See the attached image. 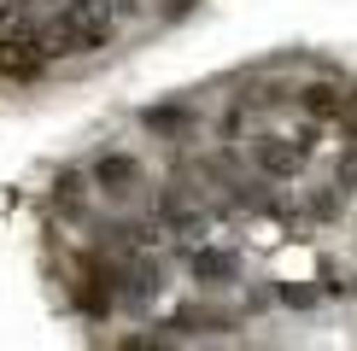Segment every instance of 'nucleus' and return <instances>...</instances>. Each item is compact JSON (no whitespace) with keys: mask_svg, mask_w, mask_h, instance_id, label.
Wrapping results in <instances>:
<instances>
[{"mask_svg":"<svg viewBox=\"0 0 357 351\" xmlns=\"http://www.w3.org/2000/svg\"><path fill=\"white\" fill-rule=\"evenodd\" d=\"M77 199H82V176L65 170V176H59V205H77Z\"/></svg>","mask_w":357,"mask_h":351,"instance_id":"obj_8","label":"nucleus"},{"mask_svg":"<svg viewBox=\"0 0 357 351\" xmlns=\"http://www.w3.org/2000/svg\"><path fill=\"white\" fill-rule=\"evenodd\" d=\"M340 100H346V88H340V82H305L299 88V106H305V117H317V123L340 117Z\"/></svg>","mask_w":357,"mask_h":351,"instance_id":"obj_5","label":"nucleus"},{"mask_svg":"<svg viewBox=\"0 0 357 351\" xmlns=\"http://www.w3.org/2000/svg\"><path fill=\"white\" fill-rule=\"evenodd\" d=\"M53 58L41 47V29H0V82H36Z\"/></svg>","mask_w":357,"mask_h":351,"instance_id":"obj_2","label":"nucleus"},{"mask_svg":"<svg viewBox=\"0 0 357 351\" xmlns=\"http://www.w3.org/2000/svg\"><path fill=\"white\" fill-rule=\"evenodd\" d=\"M94 182L106 187V194H129V187L141 182V164H135L129 153H106V158L94 164Z\"/></svg>","mask_w":357,"mask_h":351,"instance_id":"obj_4","label":"nucleus"},{"mask_svg":"<svg viewBox=\"0 0 357 351\" xmlns=\"http://www.w3.org/2000/svg\"><path fill=\"white\" fill-rule=\"evenodd\" d=\"M112 41H117V18H112L106 0H65L59 18L41 29L47 58H88V53L112 47Z\"/></svg>","mask_w":357,"mask_h":351,"instance_id":"obj_1","label":"nucleus"},{"mask_svg":"<svg viewBox=\"0 0 357 351\" xmlns=\"http://www.w3.org/2000/svg\"><path fill=\"white\" fill-rule=\"evenodd\" d=\"M340 129L357 141V88H346V100H340Z\"/></svg>","mask_w":357,"mask_h":351,"instance_id":"obj_7","label":"nucleus"},{"mask_svg":"<svg viewBox=\"0 0 357 351\" xmlns=\"http://www.w3.org/2000/svg\"><path fill=\"white\" fill-rule=\"evenodd\" d=\"M340 187H357V146L340 158Z\"/></svg>","mask_w":357,"mask_h":351,"instance_id":"obj_9","label":"nucleus"},{"mask_svg":"<svg viewBox=\"0 0 357 351\" xmlns=\"http://www.w3.org/2000/svg\"><path fill=\"white\" fill-rule=\"evenodd\" d=\"M234 270H241V263H234L229 252H199V258H193V275H199V281H211V287H217V281H229Z\"/></svg>","mask_w":357,"mask_h":351,"instance_id":"obj_6","label":"nucleus"},{"mask_svg":"<svg viewBox=\"0 0 357 351\" xmlns=\"http://www.w3.org/2000/svg\"><path fill=\"white\" fill-rule=\"evenodd\" d=\"M252 164H258L264 176H275V182H287V176L305 170V146L287 141V135H258L252 141Z\"/></svg>","mask_w":357,"mask_h":351,"instance_id":"obj_3","label":"nucleus"}]
</instances>
